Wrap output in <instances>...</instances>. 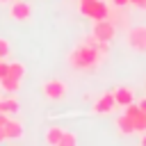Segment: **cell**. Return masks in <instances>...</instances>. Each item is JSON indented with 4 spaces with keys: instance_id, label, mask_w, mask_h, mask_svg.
Segmentation results:
<instances>
[{
    "instance_id": "obj_1",
    "label": "cell",
    "mask_w": 146,
    "mask_h": 146,
    "mask_svg": "<svg viewBox=\"0 0 146 146\" xmlns=\"http://www.w3.org/2000/svg\"><path fill=\"white\" fill-rule=\"evenodd\" d=\"M105 57L98 52V48L96 46H89L84 41L68 52V66L75 68V71H94V68H98V64Z\"/></svg>"
},
{
    "instance_id": "obj_2",
    "label": "cell",
    "mask_w": 146,
    "mask_h": 146,
    "mask_svg": "<svg viewBox=\"0 0 146 146\" xmlns=\"http://www.w3.org/2000/svg\"><path fill=\"white\" fill-rule=\"evenodd\" d=\"M80 14L87 16L91 23L94 21H103L110 14V5L105 0H80Z\"/></svg>"
},
{
    "instance_id": "obj_3",
    "label": "cell",
    "mask_w": 146,
    "mask_h": 146,
    "mask_svg": "<svg viewBox=\"0 0 146 146\" xmlns=\"http://www.w3.org/2000/svg\"><path fill=\"white\" fill-rule=\"evenodd\" d=\"M41 91H43V96L48 98V100H64L66 98V94H68V84L64 82V80H57V78H50V80H46L43 84H41Z\"/></svg>"
},
{
    "instance_id": "obj_4",
    "label": "cell",
    "mask_w": 146,
    "mask_h": 146,
    "mask_svg": "<svg viewBox=\"0 0 146 146\" xmlns=\"http://www.w3.org/2000/svg\"><path fill=\"white\" fill-rule=\"evenodd\" d=\"M125 43L137 52H146V25H137V27L125 30Z\"/></svg>"
},
{
    "instance_id": "obj_5",
    "label": "cell",
    "mask_w": 146,
    "mask_h": 146,
    "mask_svg": "<svg viewBox=\"0 0 146 146\" xmlns=\"http://www.w3.org/2000/svg\"><path fill=\"white\" fill-rule=\"evenodd\" d=\"M116 25L110 21V18H103V21H94V25H91V34L96 36V39H100V41H110L112 43V39L116 36Z\"/></svg>"
},
{
    "instance_id": "obj_6",
    "label": "cell",
    "mask_w": 146,
    "mask_h": 146,
    "mask_svg": "<svg viewBox=\"0 0 146 146\" xmlns=\"http://www.w3.org/2000/svg\"><path fill=\"white\" fill-rule=\"evenodd\" d=\"M119 105H116V98H114V91H105L96 103H94V112L96 114H112L114 110H116Z\"/></svg>"
},
{
    "instance_id": "obj_7",
    "label": "cell",
    "mask_w": 146,
    "mask_h": 146,
    "mask_svg": "<svg viewBox=\"0 0 146 146\" xmlns=\"http://www.w3.org/2000/svg\"><path fill=\"white\" fill-rule=\"evenodd\" d=\"M9 16L14 21H30L32 7L27 2H23V0H14V2H9Z\"/></svg>"
},
{
    "instance_id": "obj_8",
    "label": "cell",
    "mask_w": 146,
    "mask_h": 146,
    "mask_svg": "<svg viewBox=\"0 0 146 146\" xmlns=\"http://www.w3.org/2000/svg\"><path fill=\"white\" fill-rule=\"evenodd\" d=\"M123 9H125V7H114V5L110 7L107 18L116 25V30H119V27H121V30H128V14H125Z\"/></svg>"
},
{
    "instance_id": "obj_9",
    "label": "cell",
    "mask_w": 146,
    "mask_h": 146,
    "mask_svg": "<svg viewBox=\"0 0 146 146\" xmlns=\"http://www.w3.org/2000/svg\"><path fill=\"white\" fill-rule=\"evenodd\" d=\"M114 98L119 107H125L130 103H135V89L132 87H116L114 89Z\"/></svg>"
},
{
    "instance_id": "obj_10",
    "label": "cell",
    "mask_w": 146,
    "mask_h": 146,
    "mask_svg": "<svg viewBox=\"0 0 146 146\" xmlns=\"http://www.w3.org/2000/svg\"><path fill=\"white\" fill-rule=\"evenodd\" d=\"M2 130H5L7 139H21L23 137V123L16 121V119H7V123L2 125Z\"/></svg>"
},
{
    "instance_id": "obj_11",
    "label": "cell",
    "mask_w": 146,
    "mask_h": 146,
    "mask_svg": "<svg viewBox=\"0 0 146 146\" xmlns=\"http://www.w3.org/2000/svg\"><path fill=\"white\" fill-rule=\"evenodd\" d=\"M62 135H64V128H62V125H50V128L46 130L43 139H46V144H50V146H59Z\"/></svg>"
},
{
    "instance_id": "obj_12",
    "label": "cell",
    "mask_w": 146,
    "mask_h": 146,
    "mask_svg": "<svg viewBox=\"0 0 146 146\" xmlns=\"http://www.w3.org/2000/svg\"><path fill=\"white\" fill-rule=\"evenodd\" d=\"M21 82H23L21 78H14V75H9V73H7V75L0 80V87H2V91L14 94V91H18V89H21Z\"/></svg>"
},
{
    "instance_id": "obj_13",
    "label": "cell",
    "mask_w": 146,
    "mask_h": 146,
    "mask_svg": "<svg viewBox=\"0 0 146 146\" xmlns=\"http://www.w3.org/2000/svg\"><path fill=\"white\" fill-rule=\"evenodd\" d=\"M116 128H119L121 135H132V132H135V123H132V119H130L128 114H121V116L116 119Z\"/></svg>"
},
{
    "instance_id": "obj_14",
    "label": "cell",
    "mask_w": 146,
    "mask_h": 146,
    "mask_svg": "<svg viewBox=\"0 0 146 146\" xmlns=\"http://www.w3.org/2000/svg\"><path fill=\"white\" fill-rule=\"evenodd\" d=\"M0 110L9 116V114H14V112H18V100L14 98V96H7V98H0Z\"/></svg>"
},
{
    "instance_id": "obj_15",
    "label": "cell",
    "mask_w": 146,
    "mask_h": 146,
    "mask_svg": "<svg viewBox=\"0 0 146 146\" xmlns=\"http://www.w3.org/2000/svg\"><path fill=\"white\" fill-rule=\"evenodd\" d=\"M9 75L23 80V75H25V64H23V62H11V64H9Z\"/></svg>"
},
{
    "instance_id": "obj_16",
    "label": "cell",
    "mask_w": 146,
    "mask_h": 146,
    "mask_svg": "<svg viewBox=\"0 0 146 146\" xmlns=\"http://www.w3.org/2000/svg\"><path fill=\"white\" fill-rule=\"evenodd\" d=\"M75 144H78V135H75V132H71V130H64L59 146H75Z\"/></svg>"
},
{
    "instance_id": "obj_17",
    "label": "cell",
    "mask_w": 146,
    "mask_h": 146,
    "mask_svg": "<svg viewBox=\"0 0 146 146\" xmlns=\"http://www.w3.org/2000/svg\"><path fill=\"white\" fill-rule=\"evenodd\" d=\"M9 55V41L7 39H0V59H5Z\"/></svg>"
},
{
    "instance_id": "obj_18",
    "label": "cell",
    "mask_w": 146,
    "mask_h": 146,
    "mask_svg": "<svg viewBox=\"0 0 146 146\" xmlns=\"http://www.w3.org/2000/svg\"><path fill=\"white\" fill-rule=\"evenodd\" d=\"M7 73H9V64H7L5 59H0V80H2Z\"/></svg>"
},
{
    "instance_id": "obj_19",
    "label": "cell",
    "mask_w": 146,
    "mask_h": 146,
    "mask_svg": "<svg viewBox=\"0 0 146 146\" xmlns=\"http://www.w3.org/2000/svg\"><path fill=\"white\" fill-rule=\"evenodd\" d=\"M130 5L137 9H146V0H130Z\"/></svg>"
},
{
    "instance_id": "obj_20",
    "label": "cell",
    "mask_w": 146,
    "mask_h": 146,
    "mask_svg": "<svg viewBox=\"0 0 146 146\" xmlns=\"http://www.w3.org/2000/svg\"><path fill=\"white\" fill-rule=\"evenodd\" d=\"M112 5H114V7H128L130 0H112Z\"/></svg>"
},
{
    "instance_id": "obj_21",
    "label": "cell",
    "mask_w": 146,
    "mask_h": 146,
    "mask_svg": "<svg viewBox=\"0 0 146 146\" xmlns=\"http://www.w3.org/2000/svg\"><path fill=\"white\" fill-rule=\"evenodd\" d=\"M5 123H7V114H5V112H2V110H0V128H2V125H5Z\"/></svg>"
},
{
    "instance_id": "obj_22",
    "label": "cell",
    "mask_w": 146,
    "mask_h": 146,
    "mask_svg": "<svg viewBox=\"0 0 146 146\" xmlns=\"http://www.w3.org/2000/svg\"><path fill=\"white\" fill-rule=\"evenodd\" d=\"M139 144L146 146V132H139Z\"/></svg>"
},
{
    "instance_id": "obj_23",
    "label": "cell",
    "mask_w": 146,
    "mask_h": 146,
    "mask_svg": "<svg viewBox=\"0 0 146 146\" xmlns=\"http://www.w3.org/2000/svg\"><path fill=\"white\" fill-rule=\"evenodd\" d=\"M137 105H139V107H141V110H144V112H146V98H141V100H139V103H137Z\"/></svg>"
},
{
    "instance_id": "obj_24",
    "label": "cell",
    "mask_w": 146,
    "mask_h": 146,
    "mask_svg": "<svg viewBox=\"0 0 146 146\" xmlns=\"http://www.w3.org/2000/svg\"><path fill=\"white\" fill-rule=\"evenodd\" d=\"M5 139H7V135H5V130L0 128V141H5Z\"/></svg>"
},
{
    "instance_id": "obj_25",
    "label": "cell",
    "mask_w": 146,
    "mask_h": 146,
    "mask_svg": "<svg viewBox=\"0 0 146 146\" xmlns=\"http://www.w3.org/2000/svg\"><path fill=\"white\" fill-rule=\"evenodd\" d=\"M0 2H14V0H0Z\"/></svg>"
}]
</instances>
